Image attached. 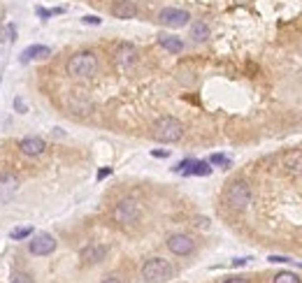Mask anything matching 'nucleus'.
<instances>
[{
  "mask_svg": "<svg viewBox=\"0 0 302 283\" xmlns=\"http://www.w3.org/2000/svg\"><path fill=\"white\" fill-rule=\"evenodd\" d=\"M98 72V56L93 51H79L68 61V75L77 79H89Z\"/></svg>",
  "mask_w": 302,
  "mask_h": 283,
  "instance_id": "7ed1b4c3",
  "label": "nucleus"
},
{
  "mask_svg": "<svg viewBox=\"0 0 302 283\" xmlns=\"http://www.w3.org/2000/svg\"><path fill=\"white\" fill-rule=\"evenodd\" d=\"M16 188H19V179H16L14 174H9V172L0 174V195H2V198L14 195Z\"/></svg>",
  "mask_w": 302,
  "mask_h": 283,
  "instance_id": "dca6fc26",
  "label": "nucleus"
},
{
  "mask_svg": "<svg viewBox=\"0 0 302 283\" xmlns=\"http://www.w3.org/2000/svg\"><path fill=\"white\" fill-rule=\"evenodd\" d=\"M209 165H221V167H230V158L221 156V153H214L209 158Z\"/></svg>",
  "mask_w": 302,
  "mask_h": 283,
  "instance_id": "412c9836",
  "label": "nucleus"
},
{
  "mask_svg": "<svg viewBox=\"0 0 302 283\" xmlns=\"http://www.w3.org/2000/svg\"><path fill=\"white\" fill-rule=\"evenodd\" d=\"M158 44L165 49V51H170V54H179V51H184V42H181L177 35H167V33H163V35H158Z\"/></svg>",
  "mask_w": 302,
  "mask_h": 283,
  "instance_id": "2eb2a0df",
  "label": "nucleus"
},
{
  "mask_svg": "<svg viewBox=\"0 0 302 283\" xmlns=\"http://www.w3.org/2000/svg\"><path fill=\"white\" fill-rule=\"evenodd\" d=\"M137 61V49L133 44H121L116 49V54H114V63H116V68L126 70L130 65H135Z\"/></svg>",
  "mask_w": 302,
  "mask_h": 283,
  "instance_id": "9b49d317",
  "label": "nucleus"
},
{
  "mask_svg": "<svg viewBox=\"0 0 302 283\" xmlns=\"http://www.w3.org/2000/svg\"><path fill=\"white\" fill-rule=\"evenodd\" d=\"M247 262H249V258H235L233 267H242V265H247Z\"/></svg>",
  "mask_w": 302,
  "mask_h": 283,
  "instance_id": "c85d7f7f",
  "label": "nucleus"
},
{
  "mask_svg": "<svg viewBox=\"0 0 302 283\" xmlns=\"http://www.w3.org/2000/svg\"><path fill=\"white\" fill-rule=\"evenodd\" d=\"M105 255H107L105 244H89V246H84L82 253H79L84 265H98V262L105 260Z\"/></svg>",
  "mask_w": 302,
  "mask_h": 283,
  "instance_id": "9d476101",
  "label": "nucleus"
},
{
  "mask_svg": "<svg viewBox=\"0 0 302 283\" xmlns=\"http://www.w3.org/2000/svg\"><path fill=\"white\" fill-rule=\"evenodd\" d=\"M82 21H84V23H89V26H100V23H102V19H100V16L89 14V16H84Z\"/></svg>",
  "mask_w": 302,
  "mask_h": 283,
  "instance_id": "bb28decb",
  "label": "nucleus"
},
{
  "mask_svg": "<svg viewBox=\"0 0 302 283\" xmlns=\"http://www.w3.org/2000/svg\"><path fill=\"white\" fill-rule=\"evenodd\" d=\"M272 283H302V279L295 272H277Z\"/></svg>",
  "mask_w": 302,
  "mask_h": 283,
  "instance_id": "6ab92c4d",
  "label": "nucleus"
},
{
  "mask_svg": "<svg viewBox=\"0 0 302 283\" xmlns=\"http://www.w3.org/2000/svg\"><path fill=\"white\" fill-rule=\"evenodd\" d=\"M112 16L114 19H135L137 5L133 0H116L112 5Z\"/></svg>",
  "mask_w": 302,
  "mask_h": 283,
  "instance_id": "ddd939ff",
  "label": "nucleus"
},
{
  "mask_svg": "<svg viewBox=\"0 0 302 283\" xmlns=\"http://www.w3.org/2000/svg\"><path fill=\"white\" fill-rule=\"evenodd\" d=\"M158 21L167 28H184L191 23V14L186 9H179V7H165L160 9L158 14Z\"/></svg>",
  "mask_w": 302,
  "mask_h": 283,
  "instance_id": "0eeeda50",
  "label": "nucleus"
},
{
  "mask_svg": "<svg viewBox=\"0 0 302 283\" xmlns=\"http://www.w3.org/2000/svg\"><path fill=\"white\" fill-rule=\"evenodd\" d=\"M47 149L45 139L40 137H23L21 142H19V151L23 153V156H42Z\"/></svg>",
  "mask_w": 302,
  "mask_h": 283,
  "instance_id": "f8f14e48",
  "label": "nucleus"
},
{
  "mask_svg": "<svg viewBox=\"0 0 302 283\" xmlns=\"http://www.w3.org/2000/svg\"><path fill=\"white\" fill-rule=\"evenodd\" d=\"M167 251L172 253V255H177V258H186V255H191V253L196 251V242H193V237H189V235H184V232H177V235H170L165 242Z\"/></svg>",
  "mask_w": 302,
  "mask_h": 283,
  "instance_id": "423d86ee",
  "label": "nucleus"
},
{
  "mask_svg": "<svg viewBox=\"0 0 302 283\" xmlns=\"http://www.w3.org/2000/svg\"><path fill=\"white\" fill-rule=\"evenodd\" d=\"M151 156H153V158H167L170 153L167 151H151Z\"/></svg>",
  "mask_w": 302,
  "mask_h": 283,
  "instance_id": "7c9ffc66",
  "label": "nucleus"
},
{
  "mask_svg": "<svg viewBox=\"0 0 302 283\" xmlns=\"http://www.w3.org/2000/svg\"><path fill=\"white\" fill-rule=\"evenodd\" d=\"M5 40H7V42H14V40H16V28H14V23L5 26Z\"/></svg>",
  "mask_w": 302,
  "mask_h": 283,
  "instance_id": "5701e85b",
  "label": "nucleus"
},
{
  "mask_svg": "<svg viewBox=\"0 0 302 283\" xmlns=\"http://www.w3.org/2000/svg\"><path fill=\"white\" fill-rule=\"evenodd\" d=\"M12 283H33V279H30L28 274H21V272H16V274H12V279H9Z\"/></svg>",
  "mask_w": 302,
  "mask_h": 283,
  "instance_id": "4be33fe9",
  "label": "nucleus"
},
{
  "mask_svg": "<svg viewBox=\"0 0 302 283\" xmlns=\"http://www.w3.org/2000/svg\"><path fill=\"white\" fill-rule=\"evenodd\" d=\"M14 107H16V112H19V114H26V112H28V107H26V102H23L21 95H16V98H14Z\"/></svg>",
  "mask_w": 302,
  "mask_h": 283,
  "instance_id": "b1692460",
  "label": "nucleus"
},
{
  "mask_svg": "<svg viewBox=\"0 0 302 283\" xmlns=\"http://www.w3.org/2000/svg\"><path fill=\"white\" fill-rule=\"evenodd\" d=\"M181 174H186V176H209L211 174V167H209V162H204V161H191V165Z\"/></svg>",
  "mask_w": 302,
  "mask_h": 283,
  "instance_id": "f3484780",
  "label": "nucleus"
},
{
  "mask_svg": "<svg viewBox=\"0 0 302 283\" xmlns=\"http://www.w3.org/2000/svg\"><path fill=\"white\" fill-rule=\"evenodd\" d=\"M196 225L198 228H202V230H207L209 228V218H196Z\"/></svg>",
  "mask_w": 302,
  "mask_h": 283,
  "instance_id": "cd10ccee",
  "label": "nucleus"
},
{
  "mask_svg": "<svg viewBox=\"0 0 302 283\" xmlns=\"http://www.w3.org/2000/svg\"><path fill=\"white\" fill-rule=\"evenodd\" d=\"M174 276L172 262L165 258H149L142 265V279L147 283H167Z\"/></svg>",
  "mask_w": 302,
  "mask_h": 283,
  "instance_id": "f03ea898",
  "label": "nucleus"
},
{
  "mask_svg": "<svg viewBox=\"0 0 302 283\" xmlns=\"http://www.w3.org/2000/svg\"><path fill=\"white\" fill-rule=\"evenodd\" d=\"M140 216H142V209L137 204L133 198H126L116 202V207L112 211V218L114 223H119V225H135L140 221Z\"/></svg>",
  "mask_w": 302,
  "mask_h": 283,
  "instance_id": "39448f33",
  "label": "nucleus"
},
{
  "mask_svg": "<svg viewBox=\"0 0 302 283\" xmlns=\"http://www.w3.org/2000/svg\"><path fill=\"white\" fill-rule=\"evenodd\" d=\"M51 51H49V46L45 44H30L26 46L21 51V63H30V61H38V58H45V56H49Z\"/></svg>",
  "mask_w": 302,
  "mask_h": 283,
  "instance_id": "4468645a",
  "label": "nucleus"
},
{
  "mask_svg": "<svg viewBox=\"0 0 302 283\" xmlns=\"http://www.w3.org/2000/svg\"><path fill=\"white\" fill-rule=\"evenodd\" d=\"M267 260L274 262V265H277V262H279V265H288V262H293L291 258H288V255H270Z\"/></svg>",
  "mask_w": 302,
  "mask_h": 283,
  "instance_id": "393cba45",
  "label": "nucleus"
},
{
  "mask_svg": "<svg viewBox=\"0 0 302 283\" xmlns=\"http://www.w3.org/2000/svg\"><path fill=\"white\" fill-rule=\"evenodd\" d=\"M281 167L291 176H302V149H288L281 156Z\"/></svg>",
  "mask_w": 302,
  "mask_h": 283,
  "instance_id": "1a4fd4ad",
  "label": "nucleus"
},
{
  "mask_svg": "<svg viewBox=\"0 0 302 283\" xmlns=\"http://www.w3.org/2000/svg\"><path fill=\"white\" fill-rule=\"evenodd\" d=\"M109 174H112V167H105L98 172V179H105V176H109Z\"/></svg>",
  "mask_w": 302,
  "mask_h": 283,
  "instance_id": "c756f323",
  "label": "nucleus"
},
{
  "mask_svg": "<svg viewBox=\"0 0 302 283\" xmlns=\"http://www.w3.org/2000/svg\"><path fill=\"white\" fill-rule=\"evenodd\" d=\"M226 202L237 211H244L253 202V193H251L249 184L244 181H233V184L226 188Z\"/></svg>",
  "mask_w": 302,
  "mask_h": 283,
  "instance_id": "20e7f679",
  "label": "nucleus"
},
{
  "mask_svg": "<svg viewBox=\"0 0 302 283\" xmlns=\"http://www.w3.org/2000/svg\"><path fill=\"white\" fill-rule=\"evenodd\" d=\"M153 139H158L163 144H172V142H179L184 137V123L174 116H160L158 121L153 123Z\"/></svg>",
  "mask_w": 302,
  "mask_h": 283,
  "instance_id": "f257e3e1",
  "label": "nucleus"
},
{
  "mask_svg": "<svg viewBox=\"0 0 302 283\" xmlns=\"http://www.w3.org/2000/svg\"><path fill=\"white\" fill-rule=\"evenodd\" d=\"M191 38L196 40V42H204V40L209 38V26L204 21L191 23Z\"/></svg>",
  "mask_w": 302,
  "mask_h": 283,
  "instance_id": "a211bd4d",
  "label": "nucleus"
},
{
  "mask_svg": "<svg viewBox=\"0 0 302 283\" xmlns=\"http://www.w3.org/2000/svg\"><path fill=\"white\" fill-rule=\"evenodd\" d=\"M30 235H33V228H30V225H26V228H14L9 232V237L16 239V242H19V239H28Z\"/></svg>",
  "mask_w": 302,
  "mask_h": 283,
  "instance_id": "aec40b11",
  "label": "nucleus"
},
{
  "mask_svg": "<svg viewBox=\"0 0 302 283\" xmlns=\"http://www.w3.org/2000/svg\"><path fill=\"white\" fill-rule=\"evenodd\" d=\"M28 251L33 255H49V253L56 251V239L47 232H40L28 242Z\"/></svg>",
  "mask_w": 302,
  "mask_h": 283,
  "instance_id": "6e6552de",
  "label": "nucleus"
},
{
  "mask_svg": "<svg viewBox=\"0 0 302 283\" xmlns=\"http://www.w3.org/2000/svg\"><path fill=\"white\" fill-rule=\"evenodd\" d=\"M219 283H251L247 276H228V279H223V281Z\"/></svg>",
  "mask_w": 302,
  "mask_h": 283,
  "instance_id": "a878e982",
  "label": "nucleus"
},
{
  "mask_svg": "<svg viewBox=\"0 0 302 283\" xmlns=\"http://www.w3.org/2000/svg\"><path fill=\"white\" fill-rule=\"evenodd\" d=\"M102 283H121V279H116V276H105Z\"/></svg>",
  "mask_w": 302,
  "mask_h": 283,
  "instance_id": "2f4dec72",
  "label": "nucleus"
}]
</instances>
